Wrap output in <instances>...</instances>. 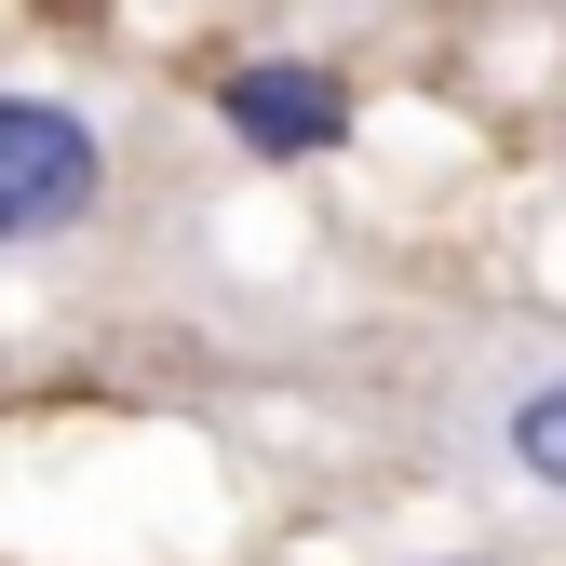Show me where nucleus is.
<instances>
[{
	"label": "nucleus",
	"mask_w": 566,
	"mask_h": 566,
	"mask_svg": "<svg viewBox=\"0 0 566 566\" xmlns=\"http://www.w3.org/2000/svg\"><path fill=\"white\" fill-rule=\"evenodd\" d=\"M95 189H108V149H95L82 108H54V95H0V256L82 230Z\"/></svg>",
	"instance_id": "nucleus-1"
},
{
	"label": "nucleus",
	"mask_w": 566,
	"mask_h": 566,
	"mask_svg": "<svg viewBox=\"0 0 566 566\" xmlns=\"http://www.w3.org/2000/svg\"><path fill=\"white\" fill-rule=\"evenodd\" d=\"M230 135L243 149H270V163H324L337 135H350V95H337V67H297V54H256V67H230Z\"/></svg>",
	"instance_id": "nucleus-2"
},
{
	"label": "nucleus",
	"mask_w": 566,
	"mask_h": 566,
	"mask_svg": "<svg viewBox=\"0 0 566 566\" xmlns=\"http://www.w3.org/2000/svg\"><path fill=\"white\" fill-rule=\"evenodd\" d=\"M513 459H526L539 485H566V378H539V391L513 405Z\"/></svg>",
	"instance_id": "nucleus-3"
}]
</instances>
